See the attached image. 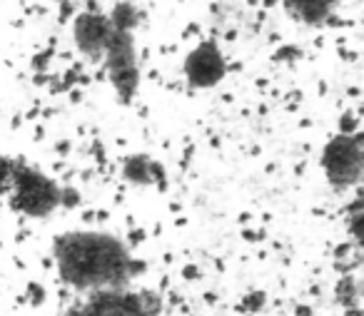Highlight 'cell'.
<instances>
[{
    "label": "cell",
    "instance_id": "6da1fadb",
    "mask_svg": "<svg viewBox=\"0 0 364 316\" xmlns=\"http://www.w3.org/2000/svg\"><path fill=\"white\" fill-rule=\"evenodd\" d=\"M53 256L60 279L80 291L122 289L135 269L125 244L102 231L58 234L53 241Z\"/></svg>",
    "mask_w": 364,
    "mask_h": 316
},
{
    "label": "cell",
    "instance_id": "7a4b0ae2",
    "mask_svg": "<svg viewBox=\"0 0 364 316\" xmlns=\"http://www.w3.org/2000/svg\"><path fill=\"white\" fill-rule=\"evenodd\" d=\"M8 195H11V205L16 207L21 214L33 217V219H43L50 217L58 207L63 205V190L53 177L43 175L41 170L26 165V162L13 160L11 177L6 185Z\"/></svg>",
    "mask_w": 364,
    "mask_h": 316
},
{
    "label": "cell",
    "instance_id": "3957f363",
    "mask_svg": "<svg viewBox=\"0 0 364 316\" xmlns=\"http://www.w3.org/2000/svg\"><path fill=\"white\" fill-rule=\"evenodd\" d=\"M324 170L327 182L334 190H349L362 180L364 170V142L359 132L344 135L337 132L332 140L324 145L322 160H319Z\"/></svg>",
    "mask_w": 364,
    "mask_h": 316
},
{
    "label": "cell",
    "instance_id": "277c9868",
    "mask_svg": "<svg viewBox=\"0 0 364 316\" xmlns=\"http://www.w3.org/2000/svg\"><path fill=\"white\" fill-rule=\"evenodd\" d=\"M105 67L110 85L115 87L120 102H132L140 87V65H137V50H135V38L130 31H115L112 28V38L105 48Z\"/></svg>",
    "mask_w": 364,
    "mask_h": 316
},
{
    "label": "cell",
    "instance_id": "5b68a950",
    "mask_svg": "<svg viewBox=\"0 0 364 316\" xmlns=\"http://www.w3.org/2000/svg\"><path fill=\"white\" fill-rule=\"evenodd\" d=\"M185 77H188L190 87L195 90H208V87L220 85V80L228 72V62H225L223 50L218 48L215 40H205L195 45L185 58Z\"/></svg>",
    "mask_w": 364,
    "mask_h": 316
},
{
    "label": "cell",
    "instance_id": "8992f818",
    "mask_svg": "<svg viewBox=\"0 0 364 316\" xmlns=\"http://www.w3.org/2000/svg\"><path fill=\"white\" fill-rule=\"evenodd\" d=\"M112 38V26L102 13H80L73 21V40L77 50L90 60H102L105 48Z\"/></svg>",
    "mask_w": 364,
    "mask_h": 316
},
{
    "label": "cell",
    "instance_id": "52a82bcc",
    "mask_svg": "<svg viewBox=\"0 0 364 316\" xmlns=\"http://www.w3.org/2000/svg\"><path fill=\"white\" fill-rule=\"evenodd\" d=\"M80 316H150L137 296L127 294L122 289L97 291L85 304Z\"/></svg>",
    "mask_w": 364,
    "mask_h": 316
},
{
    "label": "cell",
    "instance_id": "ba28073f",
    "mask_svg": "<svg viewBox=\"0 0 364 316\" xmlns=\"http://www.w3.org/2000/svg\"><path fill=\"white\" fill-rule=\"evenodd\" d=\"M282 6L289 11V16H294L299 23L307 26H319L324 23L332 11L339 6V0H282Z\"/></svg>",
    "mask_w": 364,
    "mask_h": 316
},
{
    "label": "cell",
    "instance_id": "9c48e42d",
    "mask_svg": "<svg viewBox=\"0 0 364 316\" xmlns=\"http://www.w3.org/2000/svg\"><path fill=\"white\" fill-rule=\"evenodd\" d=\"M122 177L130 185H152L155 180H160V167L145 155H132L122 165Z\"/></svg>",
    "mask_w": 364,
    "mask_h": 316
},
{
    "label": "cell",
    "instance_id": "30bf717a",
    "mask_svg": "<svg viewBox=\"0 0 364 316\" xmlns=\"http://www.w3.org/2000/svg\"><path fill=\"white\" fill-rule=\"evenodd\" d=\"M107 21H110V26L115 28V31L132 33L137 23H140V13H137V8L132 6V3H117L110 16H107Z\"/></svg>",
    "mask_w": 364,
    "mask_h": 316
},
{
    "label": "cell",
    "instance_id": "8fae6325",
    "mask_svg": "<svg viewBox=\"0 0 364 316\" xmlns=\"http://www.w3.org/2000/svg\"><path fill=\"white\" fill-rule=\"evenodd\" d=\"M359 219H362V202H359V197H357L352 209H349V224H352L354 236H359Z\"/></svg>",
    "mask_w": 364,
    "mask_h": 316
},
{
    "label": "cell",
    "instance_id": "7c38bea8",
    "mask_svg": "<svg viewBox=\"0 0 364 316\" xmlns=\"http://www.w3.org/2000/svg\"><path fill=\"white\" fill-rule=\"evenodd\" d=\"M339 132H344V135H352V132H359V125H357V120H354L352 112L342 115V120H339Z\"/></svg>",
    "mask_w": 364,
    "mask_h": 316
}]
</instances>
